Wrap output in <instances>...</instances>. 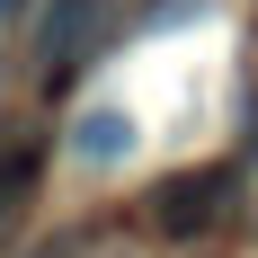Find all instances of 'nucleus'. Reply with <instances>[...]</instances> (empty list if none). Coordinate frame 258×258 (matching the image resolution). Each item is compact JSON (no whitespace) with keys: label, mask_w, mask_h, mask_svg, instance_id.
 Segmentation results:
<instances>
[{"label":"nucleus","mask_w":258,"mask_h":258,"mask_svg":"<svg viewBox=\"0 0 258 258\" xmlns=\"http://www.w3.org/2000/svg\"><path fill=\"white\" fill-rule=\"evenodd\" d=\"M223 205H232V169H187V178H160L152 187V232L160 240H196L223 223Z\"/></svg>","instance_id":"1"},{"label":"nucleus","mask_w":258,"mask_h":258,"mask_svg":"<svg viewBox=\"0 0 258 258\" xmlns=\"http://www.w3.org/2000/svg\"><path fill=\"white\" fill-rule=\"evenodd\" d=\"M0 9H9V0H0Z\"/></svg>","instance_id":"5"},{"label":"nucleus","mask_w":258,"mask_h":258,"mask_svg":"<svg viewBox=\"0 0 258 258\" xmlns=\"http://www.w3.org/2000/svg\"><path fill=\"white\" fill-rule=\"evenodd\" d=\"M125 152H134V116L125 107H80L72 116V160L80 169H116Z\"/></svg>","instance_id":"3"},{"label":"nucleus","mask_w":258,"mask_h":258,"mask_svg":"<svg viewBox=\"0 0 258 258\" xmlns=\"http://www.w3.org/2000/svg\"><path fill=\"white\" fill-rule=\"evenodd\" d=\"M36 169H45V152H0V232L27 214V196H36Z\"/></svg>","instance_id":"4"},{"label":"nucleus","mask_w":258,"mask_h":258,"mask_svg":"<svg viewBox=\"0 0 258 258\" xmlns=\"http://www.w3.org/2000/svg\"><path fill=\"white\" fill-rule=\"evenodd\" d=\"M107 18H116V0H53L45 27H36V62H45V80H72L89 53H98Z\"/></svg>","instance_id":"2"}]
</instances>
